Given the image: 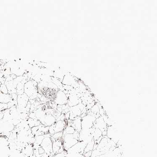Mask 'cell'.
Instances as JSON below:
<instances>
[{
	"label": "cell",
	"instance_id": "9",
	"mask_svg": "<svg viewBox=\"0 0 157 157\" xmlns=\"http://www.w3.org/2000/svg\"><path fill=\"white\" fill-rule=\"evenodd\" d=\"M52 151H53V153L54 155L60 153V152H62L65 151L63 147L62 139L53 141Z\"/></svg>",
	"mask_w": 157,
	"mask_h": 157
},
{
	"label": "cell",
	"instance_id": "7",
	"mask_svg": "<svg viewBox=\"0 0 157 157\" xmlns=\"http://www.w3.org/2000/svg\"><path fill=\"white\" fill-rule=\"evenodd\" d=\"M40 121L42 124L44 125L46 127H50L56 123L57 120L51 114H46L40 120Z\"/></svg>",
	"mask_w": 157,
	"mask_h": 157
},
{
	"label": "cell",
	"instance_id": "13",
	"mask_svg": "<svg viewBox=\"0 0 157 157\" xmlns=\"http://www.w3.org/2000/svg\"><path fill=\"white\" fill-rule=\"evenodd\" d=\"M70 125L73 127L76 131L80 132L82 130V118L80 117H77L74 120H72Z\"/></svg>",
	"mask_w": 157,
	"mask_h": 157
},
{
	"label": "cell",
	"instance_id": "4",
	"mask_svg": "<svg viewBox=\"0 0 157 157\" xmlns=\"http://www.w3.org/2000/svg\"><path fill=\"white\" fill-rule=\"evenodd\" d=\"M96 119L97 117L96 116L92 113L91 114H86L82 118V129H89L93 128Z\"/></svg>",
	"mask_w": 157,
	"mask_h": 157
},
{
	"label": "cell",
	"instance_id": "20",
	"mask_svg": "<svg viewBox=\"0 0 157 157\" xmlns=\"http://www.w3.org/2000/svg\"><path fill=\"white\" fill-rule=\"evenodd\" d=\"M44 137V136H35V142L33 144L36 145H40Z\"/></svg>",
	"mask_w": 157,
	"mask_h": 157
},
{
	"label": "cell",
	"instance_id": "12",
	"mask_svg": "<svg viewBox=\"0 0 157 157\" xmlns=\"http://www.w3.org/2000/svg\"><path fill=\"white\" fill-rule=\"evenodd\" d=\"M80 100L81 98L77 95L71 94L67 98V105L70 107L76 106L81 103Z\"/></svg>",
	"mask_w": 157,
	"mask_h": 157
},
{
	"label": "cell",
	"instance_id": "21",
	"mask_svg": "<svg viewBox=\"0 0 157 157\" xmlns=\"http://www.w3.org/2000/svg\"><path fill=\"white\" fill-rule=\"evenodd\" d=\"M63 136V132L55 133L53 135L51 136V139L52 141L55 140H58L62 138Z\"/></svg>",
	"mask_w": 157,
	"mask_h": 157
},
{
	"label": "cell",
	"instance_id": "8",
	"mask_svg": "<svg viewBox=\"0 0 157 157\" xmlns=\"http://www.w3.org/2000/svg\"><path fill=\"white\" fill-rule=\"evenodd\" d=\"M107 127V124L102 116H100L96 119L93 126L94 128L100 129L102 132L106 131Z\"/></svg>",
	"mask_w": 157,
	"mask_h": 157
},
{
	"label": "cell",
	"instance_id": "22",
	"mask_svg": "<svg viewBox=\"0 0 157 157\" xmlns=\"http://www.w3.org/2000/svg\"><path fill=\"white\" fill-rule=\"evenodd\" d=\"M100 108L97 104H95L90 109V112L96 116L97 114H99Z\"/></svg>",
	"mask_w": 157,
	"mask_h": 157
},
{
	"label": "cell",
	"instance_id": "15",
	"mask_svg": "<svg viewBox=\"0 0 157 157\" xmlns=\"http://www.w3.org/2000/svg\"><path fill=\"white\" fill-rule=\"evenodd\" d=\"M22 153L27 156L30 157L34 154V146L33 144H27L23 148L21 151Z\"/></svg>",
	"mask_w": 157,
	"mask_h": 157
},
{
	"label": "cell",
	"instance_id": "18",
	"mask_svg": "<svg viewBox=\"0 0 157 157\" xmlns=\"http://www.w3.org/2000/svg\"><path fill=\"white\" fill-rule=\"evenodd\" d=\"M76 131L75 128L71 125H67L63 131V134H73Z\"/></svg>",
	"mask_w": 157,
	"mask_h": 157
},
{
	"label": "cell",
	"instance_id": "10",
	"mask_svg": "<svg viewBox=\"0 0 157 157\" xmlns=\"http://www.w3.org/2000/svg\"><path fill=\"white\" fill-rule=\"evenodd\" d=\"M29 101V98L25 93L18 95L17 98V105L21 107H26Z\"/></svg>",
	"mask_w": 157,
	"mask_h": 157
},
{
	"label": "cell",
	"instance_id": "3",
	"mask_svg": "<svg viewBox=\"0 0 157 157\" xmlns=\"http://www.w3.org/2000/svg\"><path fill=\"white\" fill-rule=\"evenodd\" d=\"M44 136L45 137L42 141L40 146L44 150L46 153L48 155L49 157H50L52 154H54L52 151L53 141L52 140L51 136L50 134H47Z\"/></svg>",
	"mask_w": 157,
	"mask_h": 157
},
{
	"label": "cell",
	"instance_id": "25",
	"mask_svg": "<svg viewBox=\"0 0 157 157\" xmlns=\"http://www.w3.org/2000/svg\"><path fill=\"white\" fill-rule=\"evenodd\" d=\"M67 152L64 151V152H60V153L55 154L52 157H67Z\"/></svg>",
	"mask_w": 157,
	"mask_h": 157
},
{
	"label": "cell",
	"instance_id": "2",
	"mask_svg": "<svg viewBox=\"0 0 157 157\" xmlns=\"http://www.w3.org/2000/svg\"><path fill=\"white\" fill-rule=\"evenodd\" d=\"M37 85L36 82L34 80H30L25 83L24 92L28 96L29 99L34 100L37 98L38 95L36 89Z\"/></svg>",
	"mask_w": 157,
	"mask_h": 157
},
{
	"label": "cell",
	"instance_id": "26",
	"mask_svg": "<svg viewBox=\"0 0 157 157\" xmlns=\"http://www.w3.org/2000/svg\"><path fill=\"white\" fill-rule=\"evenodd\" d=\"M30 157H36L35 156V155H34V154H33V155L31 156Z\"/></svg>",
	"mask_w": 157,
	"mask_h": 157
},
{
	"label": "cell",
	"instance_id": "1",
	"mask_svg": "<svg viewBox=\"0 0 157 157\" xmlns=\"http://www.w3.org/2000/svg\"><path fill=\"white\" fill-rule=\"evenodd\" d=\"M79 132H75L73 134H63L62 137L64 151H67L79 141Z\"/></svg>",
	"mask_w": 157,
	"mask_h": 157
},
{
	"label": "cell",
	"instance_id": "17",
	"mask_svg": "<svg viewBox=\"0 0 157 157\" xmlns=\"http://www.w3.org/2000/svg\"><path fill=\"white\" fill-rule=\"evenodd\" d=\"M27 121L29 126L30 128L39 126L41 124V122L39 120H36V119L30 118L29 117L28 118Z\"/></svg>",
	"mask_w": 157,
	"mask_h": 157
},
{
	"label": "cell",
	"instance_id": "14",
	"mask_svg": "<svg viewBox=\"0 0 157 157\" xmlns=\"http://www.w3.org/2000/svg\"><path fill=\"white\" fill-rule=\"evenodd\" d=\"M76 82L75 78L69 74H66L62 80V84L63 85L73 86Z\"/></svg>",
	"mask_w": 157,
	"mask_h": 157
},
{
	"label": "cell",
	"instance_id": "5",
	"mask_svg": "<svg viewBox=\"0 0 157 157\" xmlns=\"http://www.w3.org/2000/svg\"><path fill=\"white\" fill-rule=\"evenodd\" d=\"M86 144L82 141H79L67 151V154L81 153L83 154Z\"/></svg>",
	"mask_w": 157,
	"mask_h": 157
},
{
	"label": "cell",
	"instance_id": "23",
	"mask_svg": "<svg viewBox=\"0 0 157 157\" xmlns=\"http://www.w3.org/2000/svg\"><path fill=\"white\" fill-rule=\"evenodd\" d=\"M0 89H1V91L2 93L4 94H9V91H8L7 88L6 86L5 85H1V86H0Z\"/></svg>",
	"mask_w": 157,
	"mask_h": 157
},
{
	"label": "cell",
	"instance_id": "16",
	"mask_svg": "<svg viewBox=\"0 0 157 157\" xmlns=\"http://www.w3.org/2000/svg\"><path fill=\"white\" fill-rule=\"evenodd\" d=\"M12 100L11 96L9 94L0 93V103L7 104Z\"/></svg>",
	"mask_w": 157,
	"mask_h": 157
},
{
	"label": "cell",
	"instance_id": "24",
	"mask_svg": "<svg viewBox=\"0 0 157 157\" xmlns=\"http://www.w3.org/2000/svg\"><path fill=\"white\" fill-rule=\"evenodd\" d=\"M8 109V104L0 103V112H4Z\"/></svg>",
	"mask_w": 157,
	"mask_h": 157
},
{
	"label": "cell",
	"instance_id": "6",
	"mask_svg": "<svg viewBox=\"0 0 157 157\" xmlns=\"http://www.w3.org/2000/svg\"><path fill=\"white\" fill-rule=\"evenodd\" d=\"M67 94L62 90H58L56 94L55 98V104L57 105L62 106V105L67 104Z\"/></svg>",
	"mask_w": 157,
	"mask_h": 157
},
{
	"label": "cell",
	"instance_id": "11",
	"mask_svg": "<svg viewBox=\"0 0 157 157\" xmlns=\"http://www.w3.org/2000/svg\"><path fill=\"white\" fill-rule=\"evenodd\" d=\"M67 124L65 120H58L56 123L52 125L55 132H63Z\"/></svg>",
	"mask_w": 157,
	"mask_h": 157
},
{
	"label": "cell",
	"instance_id": "19",
	"mask_svg": "<svg viewBox=\"0 0 157 157\" xmlns=\"http://www.w3.org/2000/svg\"><path fill=\"white\" fill-rule=\"evenodd\" d=\"M95 144L94 140H93L92 142L87 144L86 145L84 151V153L85 152H89V151H92L93 150L94 145Z\"/></svg>",
	"mask_w": 157,
	"mask_h": 157
}]
</instances>
